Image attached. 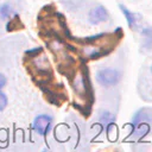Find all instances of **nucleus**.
Here are the masks:
<instances>
[{
  "label": "nucleus",
  "instance_id": "nucleus-1",
  "mask_svg": "<svg viewBox=\"0 0 152 152\" xmlns=\"http://www.w3.org/2000/svg\"><path fill=\"white\" fill-rule=\"evenodd\" d=\"M120 76H119V72L114 69H109V68H106V69H101L97 71L96 74V80L100 84L104 86V87H109V86H113L115 83H118Z\"/></svg>",
  "mask_w": 152,
  "mask_h": 152
},
{
  "label": "nucleus",
  "instance_id": "nucleus-2",
  "mask_svg": "<svg viewBox=\"0 0 152 152\" xmlns=\"http://www.w3.org/2000/svg\"><path fill=\"white\" fill-rule=\"evenodd\" d=\"M51 121H52L51 116H48V115H39V116H37V118L34 119L33 127H34V129H36L39 134L44 135V134H46V132L50 129Z\"/></svg>",
  "mask_w": 152,
  "mask_h": 152
},
{
  "label": "nucleus",
  "instance_id": "nucleus-3",
  "mask_svg": "<svg viewBox=\"0 0 152 152\" xmlns=\"http://www.w3.org/2000/svg\"><path fill=\"white\" fill-rule=\"evenodd\" d=\"M88 18L91 24H99V23H102L108 19V12L103 6H97L93 10H90Z\"/></svg>",
  "mask_w": 152,
  "mask_h": 152
},
{
  "label": "nucleus",
  "instance_id": "nucleus-4",
  "mask_svg": "<svg viewBox=\"0 0 152 152\" xmlns=\"http://www.w3.org/2000/svg\"><path fill=\"white\" fill-rule=\"evenodd\" d=\"M120 8H121L122 13L125 14V17H126V19H127V23H128L129 27H134V26H135V17H134V14L131 13V12H129L125 6H122V5H120Z\"/></svg>",
  "mask_w": 152,
  "mask_h": 152
},
{
  "label": "nucleus",
  "instance_id": "nucleus-5",
  "mask_svg": "<svg viewBox=\"0 0 152 152\" xmlns=\"http://www.w3.org/2000/svg\"><path fill=\"white\" fill-rule=\"evenodd\" d=\"M141 33H142L144 36H146V38H147V44H148L150 46H152V27H147V28L142 30Z\"/></svg>",
  "mask_w": 152,
  "mask_h": 152
},
{
  "label": "nucleus",
  "instance_id": "nucleus-6",
  "mask_svg": "<svg viewBox=\"0 0 152 152\" xmlns=\"http://www.w3.org/2000/svg\"><path fill=\"white\" fill-rule=\"evenodd\" d=\"M10 14H11V8H10V6H8V5H4V6L0 8V15H1L2 18H7V17H10Z\"/></svg>",
  "mask_w": 152,
  "mask_h": 152
},
{
  "label": "nucleus",
  "instance_id": "nucleus-7",
  "mask_svg": "<svg viewBox=\"0 0 152 152\" xmlns=\"http://www.w3.org/2000/svg\"><path fill=\"white\" fill-rule=\"evenodd\" d=\"M6 104H7V99H6L5 94H2L0 91V110H2L6 107Z\"/></svg>",
  "mask_w": 152,
  "mask_h": 152
},
{
  "label": "nucleus",
  "instance_id": "nucleus-8",
  "mask_svg": "<svg viewBox=\"0 0 152 152\" xmlns=\"http://www.w3.org/2000/svg\"><path fill=\"white\" fill-rule=\"evenodd\" d=\"M5 83H6V78H5V76H4V75H1V74H0V88H1V87H4V86H5Z\"/></svg>",
  "mask_w": 152,
  "mask_h": 152
},
{
  "label": "nucleus",
  "instance_id": "nucleus-9",
  "mask_svg": "<svg viewBox=\"0 0 152 152\" xmlns=\"http://www.w3.org/2000/svg\"><path fill=\"white\" fill-rule=\"evenodd\" d=\"M151 71H152V66H151Z\"/></svg>",
  "mask_w": 152,
  "mask_h": 152
}]
</instances>
